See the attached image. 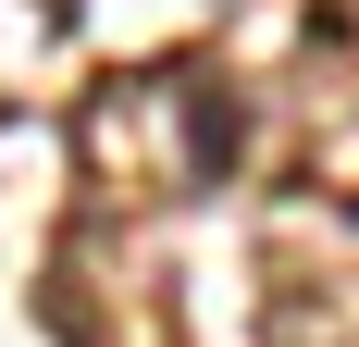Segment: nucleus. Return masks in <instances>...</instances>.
Returning a JSON list of instances; mask_svg holds the SVG:
<instances>
[{
  "instance_id": "nucleus-1",
  "label": "nucleus",
  "mask_w": 359,
  "mask_h": 347,
  "mask_svg": "<svg viewBox=\"0 0 359 347\" xmlns=\"http://www.w3.org/2000/svg\"><path fill=\"white\" fill-rule=\"evenodd\" d=\"M236 149H248V112H236V87H198V100H186V162H198V174H223Z\"/></svg>"
}]
</instances>
